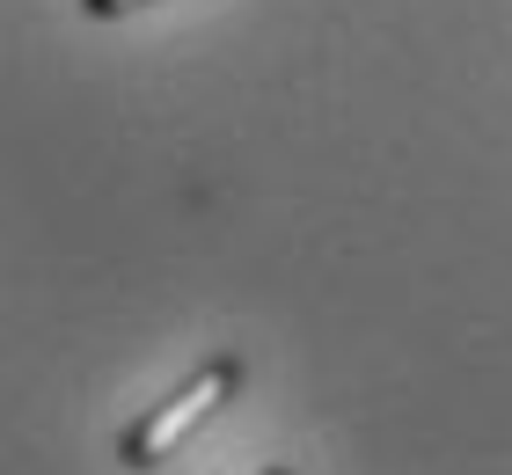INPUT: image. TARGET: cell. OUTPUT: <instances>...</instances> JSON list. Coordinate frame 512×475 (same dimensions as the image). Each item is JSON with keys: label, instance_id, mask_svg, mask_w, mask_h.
I'll list each match as a JSON object with an SVG mask.
<instances>
[{"label": "cell", "instance_id": "3", "mask_svg": "<svg viewBox=\"0 0 512 475\" xmlns=\"http://www.w3.org/2000/svg\"><path fill=\"white\" fill-rule=\"evenodd\" d=\"M256 475H300V468H256Z\"/></svg>", "mask_w": 512, "mask_h": 475}, {"label": "cell", "instance_id": "2", "mask_svg": "<svg viewBox=\"0 0 512 475\" xmlns=\"http://www.w3.org/2000/svg\"><path fill=\"white\" fill-rule=\"evenodd\" d=\"M132 8H147V0H81V15H96V22H110V15H132Z\"/></svg>", "mask_w": 512, "mask_h": 475}, {"label": "cell", "instance_id": "1", "mask_svg": "<svg viewBox=\"0 0 512 475\" xmlns=\"http://www.w3.org/2000/svg\"><path fill=\"white\" fill-rule=\"evenodd\" d=\"M242 373H249V366H242V351H220V359H205V366H198L191 380H183V388H176L169 402H154V410L139 417V424H125V439H118V461H125L132 475L161 468V461H169V454H176V446L198 432L205 417L235 402Z\"/></svg>", "mask_w": 512, "mask_h": 475}]
</instances>
